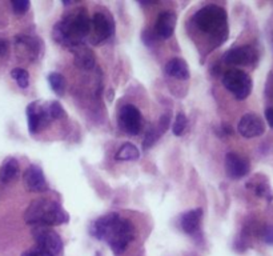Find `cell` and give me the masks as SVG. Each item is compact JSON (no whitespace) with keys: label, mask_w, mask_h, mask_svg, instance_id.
Listing matches in <instances>:
<instances>
[{"label":"cell","mask_w":273,"mask_h":256,"mask_svg":"<svg viewBox=\"0 0 273 256\" xmlns=\"http://www.w3.org/2000/svg\"><path fill=\"white\" fill-rule=\"evenodd\" d=\"M92 235L99 240L107 241L115 255H122L135 237V228L128 219H123L119 214H108L94 222Z\"/></svg>","instance_id":"cell-1"},{"label":"cell","mask_w":273,"mask_h":256,"mask_svg":"<svg viewBox=\"0 0 273 256\" xmlns=\"http://www.w3.org/2000/svg\"><path fill=\"white\" fill-rule=\"evenodd\" d=\"M91 19L84 8H79L63 18L53 27V39L71 50L81 46V40L91 32Z\"/></svg>","instance_id":"cell-2"},{"label":"cell","mask_w":273,"mask_h":256,"mask_svg":"<svg viewBox=\"0 0 273 256\" xmlns=\"http://www.w3.org/2000/svg\"><path fill=\"white\" fill-rule=\"evenodd\" d=\"M24 220L31 226H60L68 223L67 211L57 202L48 198H40L31 203L24 214Z\"/></svg>","instance_id":"cell-3"},{"label":"cell","mask_w":273,"mask_h":256,"mask_svg":"<svg viewBox=\"0 0 273 256\" xmlns=\"http://www.w3.org/2000/svg\"><path fill=\"white\" fill-rule=\"evenodd\" d=\"M196 27L205 35L223 43L228 38V18L224 8L216 4H208L200 8L194 16Z\"/></svg>","instance_id":"cell-4"},{"label":"cell","mask_w":273,"mask_h":256,"mask_svg":"<svg viewBox=\"0 0 273 256\" xmlns=\"http://www.w3.org/2000/svg\"><path fill=\"white\" fill-rule=\"evenodd\" d=\"M223 84L237 100L247 99L252 91V79L241 69L232 68L224 73Z\"/></svg>","instance_id":"cell-5"},{"label":"cell","mask_w":273,"mask_h":256,"mask_svg":"<svg viewBox=\"0 0 273 256\" xmlns=\"http://www.w3.org/2000/svg\"><path fill=\"white\" fill-rule=\"evenodd\" d=\"M32 235L36 241V245L46 249L55 256H61L63 253V240L51 227L38 226L32 229Z\"/></svg>","instance_id":"cell-6"},{"label":"cell","mask_w":273,"mask_h":256,"mask_svg":"<svg viewBox=\"0 0 273 256\" xmlns=\"http://www.w3.org/2000/svg\"><path fill=\"white\" fill-rule=\"evenodd\" d=\"M27 119L31 134H36L43 127L48 126L52 120L48 106H43L40 102H34L27 107Z\"/></svg>","instance_id":"cell-7"},{"label":"cell","mask_w":273,"mask_h":256,"mask_svg":"<svg viewBox=\"0 0 273 256\" xmlns=\"http://www.w3.org/2000/svg\"><path fill=\"white\" fill-rule=\"evenodd\" d=\"M119 124L127 134L137 135L143 126V116L135 106L127 104L119 112Z\"/></svg>","instance_id":"cell-8"},{"label":"cell","mask_w":273,"mask_h":256,"mask_svg":"<svg viewBox=\"0 0 273 256\" xmlns=\"http://www.w3.org/2000/svg\"><path fill=\"white\" fill-rule=\"evenodd\" d=\"M237 131L244 138H256V136H261L265 132V124L258 115L245 114L240 119Z\"/></svg>","instance_id":"cell-9"},{"label":"cell","mask_w":273,"mask_h":256,"mask_svg":"<svg viewBox=\"0 0 273 256\" xmlns=\"http://www.w3.org/2000/svg\"><path fill=\"white\" fill-rule=\"evenodd\" d=\"M224 60L229 65H249L257 60V52L250 46L236 47L233 50L228 51L224 56Z\"/></svg>","instance_id":"cell-10"},{"label":"cell","mask_w":273,"mask_h":256,"mask_svg":"<svg viewBox=\"0 0 273 256\" xmlns=\"http://www.w3.org/2000/svg\"><path fill=\"white\" fill-rule=\"evenodd\" d=\"M23 182L27 190L31 192H44L48 190L44 174L39 165L32 164L27 167L23 175Z\"/></svg>","instance_id":"cell-11"},{"label":"cell","mask_w":273,"mask_h":256,"mask_svg":"<svg viewBox=\"0 0 273 256\" xmlns=\"http://www.w3.org/2000/svg\"><path fill=\"white\" fill-rule=\"evenodd\" d=\"M225 169L229 178L240 179L249 172V163L245 157L240 156L239 153L229 152L225 156Z\"/></svg>","instance_id":"cell-12"},{"label":"cell","mask_w":273,"mask_h":256,"mask_svg":"<svg viewBox=\"0 0 273 256\" xmlns=\"http://www.w3.org/2000/svg\"><path fill=\"white\" fill-rule=\"evenodd\" d=\"M176 27V15L172 12H161L156 20L155 34L161 39H169Z\"/></svg>","instance_id":"cell-13"},{"label":"cell","mask_w":273,"mask_h":256,"mask_svg":"<svg viewBox=\"0 0 273 256\" xmlns=\"http://www.w3.org/2000/svg\"><path fill=\"white\" fill-rule=\"evenodd\" d=\"M91 27H94L95 34L100 40L108 39L111 35L114 34V23L112 19L107 14L103 12H96L94 18L91 19Z\"/></svg>","instance_id":"cell-14"},{"label":"cell","mask_w":273,"mask_h":256,"mask_svg":"<svg viewBox=\"0 0 273 256\" xmlns=\"http://www.w3.org/2000/svg\"><path fill=\"white\" fill-rule=\"evenodd\" d=\"M201 218H203V211L200 208L186 212L180 219V226L183 231L188 235H195L200 228Z\"/></svg>","instance_id":"cell-15"},{"label":"cell","mask_w":273,"mask_h":256,"mask_svg":"<svg viewBox=\"0 0 273 256\" xmlns=\"http://www.w3.org/2000/svg\"><path fill=\"white\" fill-rule=\"evenodd\" d=\"M165 73L168 76L174 77L177 80H187L190 79V69L186 60L181 57H173L165 64Z\"/></svg>","instance_id":"cell-16"},{"label":"cell","mask_w":273,"mask_h":256,"mask_svg":"<svg viewBox=\"0 0 273 256\" xmlns=\"http://www.w3.org/2000/svg\"><path fill=\"white\" fill-rule=\"evenodd\" d=\"M76 52L75 55V64L81 69H91L95 65V56L91 51L79 46L73 48Z\"/></svg>","instance_id":"cell-17"},{"label":"cell","mask_w":273,"mask_h":256,"mask_svg":"<svg viewBox=\"0 0 273 256\" xmlns=\"http://www.w3.org/2000/svg\"><path fill=\"white\" fill-rule=\"evenodd\" d=\"M19 174V163L14 157H10L4 161L0 169V182L2 183H10L15 179Z\"/></svg>","instance_id":"cell-18"},{"label":"cell","mask_w":273,"mask_h":256,"mask_svg":"<svg viewBox=\"0 0 273 256\" xmlns=\"http://www.w3.org/2000/svg\"><path fill=\"white\" fill-rule=\"evenodd\" d=\"M140 156L139 149L136 148V145H133L132 143H125L119 148L118 153H116V160L119 161H129L136 160Z\"/></svg>","instance_id":"cell-19"},{"label":"cell","mask_w":273,"mask_h":256,"mask_svg":"<svg viewBox=\"0 0 273 256\" xmlns=\"http://www.w3.org/2000/svg\"><path fill=\"white\" fill-rule=\"evenodd\" d=\"M48 81H50L51 88L53 90L55 94H57L59 96H63L65 92V79L61 73L52 72L48 75Z\"/></svg>","instance_id":"cell-20"},{"label":"cell","mask_w":273,"mask_h":256,"mask_svg":"<svg viewBox=\"0 0 273 256\" xmlns=\"http://www.w3.org/2000/svg\"><path fill=\"white\" fill-rule=\"evenodd\" d=\"M12 79L18 83L20 88H27L30 84V76H28V72L23 68H14L11 71Z\"/></svg>","instance_id":"cell-21"},{"label":"cell","mask_w":273,"mask_h":256,"mask_svg":"<svg viewBox=\"0 0 273 256\" xmlns=\"http://www.w3.org/2000/svg\"><path fill=\"white\" fill-rule=\"evenodd\" d=\"M187 126H188V120H187V116L183 112H178L176 115V119H174L173 127H172V131L176 136H181L187 130Z\"/></svg>","instance_id":"cell-22"},{"label":"cell","mask_w":273,"mask_h":256,"mask_svg":"<svg viewBox=\"0 0 273 256\" xmlns=\"http://www.w3.org/2000/svg\"><path fill=\"white\" fill-rule=\"evenodd\" d=\"M12 10L15 12L16 15H23L28 11V8H30V2H27V0H15V2H12Z\"/></svg>","instance_id":"cell-23"},{"label":"cell","mask_w":273,"mask_h":256,"mask_svg":"<svg viewBox=\"0 0 273 256\" xmlns=\"http://www.w3.org/2000/svg\"><path fill=\"white\" fill-rule=\"evenodd\" d=\"M159 135H160L159 130H156V128H153V127L149 128L147 135H145V140H144V143H143V147H144V148H149V147H151L156 140H157Z\"/></svg>","instance_id":"cell-24"},{"label":"cell","mask_w":273,"mask_h":256,"mask_svg":"<svg viewBox=\"0 0 273 256\" xmlns=\"http://www.w3.org/2000/svg\"><path fill=\"white\" fill-rule=\"evenodd\" d=\"M48 110H50V114H51V118H52V120L61 118V115H63V108H61V106L59 102H52V103L48 104Z\"/></svg>","instance_id":"cell-25"},{"label":"cell","mask_w":273,"mask_h":256,"mask_svg":"<svg viewBox=\"0 0 273 256\" xmlns=\"http://www.w3.org/2000/svg\"><path fill=\"white\" fill-rule=\"evenodd\" d=\"M254 192H256V195L260 196V198H266L268 200L272 199L269 187H268L265 183H260L258 186H256V188H254Z\"/></svg>","instance_id":"cell-26"},{"label":"cell","mask_w":273,"mask_h":256,"mask_svg":"<svg viewBox=\"0 0 273 256\" xmlns=\"http://www.w3.org/2000/svg\"><path fill=\"white\" fill-rule=\"evenodd\" d=\"M22 256H55V255H52V253L46 251V249L40 248V247L36 245L35 248H31L28 249V251H26Z\"/></svg>","instance_id":"cell-27"},{"label":"cell","mask_w":273,"mask_h":256,"mask_svg":"<svg viewBox=\"0 0 273 256\" xmlns=\"http://www.w3.org/2000/svg\"><path fill=\"white\" fill-rule=\"evenodd\" d=\"M262 239L268 244H273V226H266L262 232Z\"/></svg>","instance_id":"cell-28"},{"label":"cell","mask_w":273,"mask_h":256,"mask_svg":"<svg viewBox=\"0 0 273 256\" xmlns=\"http://www.w3.org/2000/svg\"><path fill=\"white\" fill-rule=\"evenodd\" d=\"M265 118H266V122L269 123V126L273 128V107L266 108Z\"/></svg>","instance_id":"cell-29"},{"label":"cell","mask_w":273,"mask_h":256,"mask_svg":"<svg viewBox=\"0 0 273 256\" xmlns=\"http://www.w3.org/2000/svg\"><path fill=\"white\" fill-rule=\"evenodd\" d=\"M7 51H8L7 42L3 40V39H0V56H4V55L7 54Z\"/></svg>","instance_id":"cell-30"}]
</instances>
